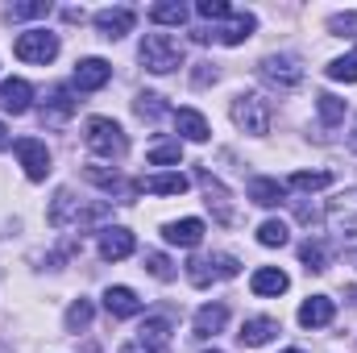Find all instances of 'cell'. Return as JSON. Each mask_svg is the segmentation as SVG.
Masks as SVG:
<instances>
[{
  "mask_svg": "<svg viewBox=\"0 0 357 353\" xmlns=\"http://www.w3.org/2000/svg\"><path fill=\"white\" fill-rule=\"evenodd\" d=\"M316 108H320L324 125H337V121L345 117V100H337L333 91H320V96H316Z\"/></svg>",
  "mask_w": 357,
  "mask_h": 353,
  "instance_id": "obj_30",
  "label": "cell"
},
{
  "mask_svg": "<svg viewBox=\"0 0 357 353\" xmlns=\"http://www.w3.org/2000/svg\"><path fill=\"white\" fill-rule=\"evenodd\" d=\"M333 316H337V303H333L328 295H312V299L299 308V324H303V329H324V324H333Z\"/></svg>",
  "mask_w": 357,
  "mask_h": 353,
  "instance_id": "obj_14",
  "label": "cell"
},
{
  "mask_svg": "<svg viewBox=\"0 0 357 353\" xmlns=\"http://www.w3.org/2000/svg\"><path fill=\"white\" fill-rule=\"evenodd\" d=\"M258 29V21L250 17V13H233V21L225 25V29H195V42H225V46H241L250 33Z\"/></svg>",
  "mask_w": 357,
  "mask_h": 353,
  "instance_id": "obj_9",
  "label": "cell"
},
{
  "mask_svg": "<svg viewBox=\"0 0 357 353\" xmlns=\"http://www.w3.org/2000/svg\"><path fill=\"white\" fill-rule=\"evenodd\" d=\"M133 233L129 229H104V237H100V258L104 262H121V258H129L133 254Z\"/></svg>",
  "mask_w": 357,
  "mask_h": 353,
  "instance_id": "obj_13",
  "label": "cell"
},
{
  "mask_svg": "<svg viewBox=\"0 0 357 353\" xmlns=\"http://www.w3.org/2000/svg\"><path fill=\"white\" fill-rule=\"evenodd\" d=\"M0 150H8V129H4V121H0Z\"/></svg>",
  "mask_w": 357,
  "mask_h": 353,
  "instance_id": "obj_39",
  "label": "cell"
},
{
  "mask_svg": "<svg viewBox=\"0 0 357 353\" xmlns=\"http://www.w3.org/2000/svg\"><path fill=\"white\" fill-rule=\"evenodd\" d=\"M88 179L104 191H121V175L116 171H100V167H88Z\"/></svg>",
  "mask_w": 357,
  "mask_h": 353,
  "instance_id": "obj_37",
  "label": "cell"
},
{
  "mask_svg": "<svg viewBox=\"0 0 357 353\" xmlns=\"http://www.w3.org/2000/svg\"><path fill=\"white\" fill-rule=\"evenodd\" d=\"M146 270H150L154 278H162V283L175 278V270H171V258H167V254H146Z\"/></svg>",
  "mask_w": 357,
  "mask_h": 353,
  "instance_id": "obj_36",
  "label": "cell"
},
{
  "mask_svg": "<svg viewBox=\"0 0 357 353\" xmlns=\"http://www.w3.org/2000/svg\"><path fill=\"white\" fill-rule=\"evenodd\" d=\"M71 112H75V100H71L67 91L59 88L54 96H50V104L42 108V121H46V125H59V121H67Z\"/></svg>",
  "mask_w": 357,
  "mask_h": 353,
  "instance_id": "obj_24",
  "label": "cell"
},
{
  "mask_svg": "<svg viewBox=\"0 0 357 353\" xmlns=\"http://www.w3.org/2000/svg\"><path fill=\"white\" fill-rule=\"evenodd\" d=\"M233 121L245 129V133H270V121H274V108H270L266 96H254V91H245V96H237L233 100Z\"/></svg>",
  "mask_w": 357,
  "mask_h": 353,
  "instance_id": "obj_3",
  "label": "cell"
},
{
  "mask_svg": "<svg viewBox=\"0 0 357 353\" xmlns=\"http://www.w3.org/2000/svg\"><path fill=\"white\" fill-rule=\"evenodd\" d=\"M142 63H146V71H154V75H171L183 67V46H178V38L171 33H146V42H142Z\"/></svg>",
  "mask_w": 357,
  "mask_h": 353,
  "instance_id": "obj_1",
  "label": "cell"
},
{
  "mask_svg": "<svg viewBox=\"0 0 357 353\" xmlns=\"http://www.w3.org/2000/svg\"><path fill=\"white\" fill-rule=\"evenodd\" d=\"M287 353H303V350H287Z\"/></svg>",
  "mask_w": 357,
  "mask_h": 353,
  "instance_id": "obj_40",
  "label": "cell"
},
{
  "mask_svg": "<svg viewBox=\"0 0 357 353\" xmlns=\"http://www.w3.org/2000/svg\"><path fill=\"white\" fill-rule=\"evenodd\" d=\"M175 129L187 137V142H208V121H204V112H195V108H178L175 112Z\"/></svg>",
  "mask_w": 357,
  "mask_h": 353,
  "instance_id": "obj_20",
  "label": "cell"
},
{
  "mask_svg": "<svg viewBox=\"0 0 357 353\" xmlns=\"http://www.w3.org/2000/svg\"><path fill=\"white\" fill-rule=\"evenodd\" d=\"M137 191H154V195H183L187 175H146L137 183Z\"/></svg>",
  "mask_w": 357,
  "mask_h": 353,
  "instance_id": "obj_23",
  "label": "cell"
},
{
  "mask_svg": "<svg viewBox=\"0 0 357 353\" xmlns=\"http://www.w3.org/2000/svg\"><path fill=\"white\" fill-rule=\"evenodd\" d=\"M354 262H357V254H354Z\"/></svg>",
  "mask_w": 357,
  "mask_h": 353,
  "instance_id": "obj_43",
  "label": "cell"
},
{
  "mask_svg": "<svg viewBox=\"0 0 357 353\" xmlns=\"http://www.w3.org/2000/svg\"><path fill=\"white\" fill-rule=\"evenodd\" d=\"M121 353H171V320L167 316H154L142 324L137 341L121 345Z\"/></svg>",
  "mask_w": 357,
  "mask_h": 353,
  "instance_id": "obj_6",
  "label": "cell"
},
{
  "mask_svg": "<svg viewBox=\"0 0 357 353\" xmlns=\"http://www.w3.org/2000/svg\"><path fill=\"white\" fill-rule=\"evenodd\" d=\"M225 320H229V308H225V303L199 308V312H195V337H216V333L225 329Z\"/></svg>",
  "mask_w": 357,
  "mask_h": 353,
  "instance_id": "obj_21",
  "label": "cell"
},
{
  "mask_svg": "<svg viewBox=\"0 0 357 353\" xmlns=\"http://www.w3.org/2000/svg\"><path fill=\"white\" fill-rule=\"evenodd\" d=\"M208 353H220V350H208Z\"/></svg>",
  "mask_w": 357,
  "mask_h": 353,
  "instance_id": "obj_41",
  "label": "cell"
},
{
  "mask_svg": "<svg viewBox=\"0 0 357 353\" xmlns=\"http://www.w3.org/2000/svg\"><path fill=\"white\" fill-rule=\"evenodd\" d=\"M84 142H88L91 154H100V158H125V150H129L121 125L108 121V117H91L88 121V137H84Z\"/></svg>",
  "mask_w": 357,
  "mask_h": 353,
  "instance_id": "obj_2",
  "label": "cell"
},
{
  "mask_svg": "<svg viewBox=\"0 0 357 353\" xmlns=\"http://www.w3.org/2000/svg\"><path fill=\"white\" fill-rule=\"evenodd\" d=\"M195 13H199L204 21H220V17H233V8H229L225 0H199V4H195Z\"/></svg>",
  "mask_w": 357,
  "mask_h": 353,
  "instance_id": "obj_35",
  "label": "cell"
},
{
  "mask_svg": "<svg viewBox=\"0 0 357 353\" xmlns=\"http://www.w3.org/2000/svg\"><path fill=\"white\" fill-rule=\"evenodd\" d=\"M112 80V67L104 63V59H84V63H75V88L79 91H96L104 88Z\"/></svg>",
  "mask_w": 357,
  "mask_h": 353,
  "instance_id": "obj_12",
  "label": "cell"
},
{
  "mask_svg": "<svg viewBox=\"0 0 357 353\" xmlns=\"http://www.w3.org/2000/svg\"><path fill=\"white\" fill-rule=\"evenodd\" d=\"M258 75L278 91H295L299 84H303V67H299L295 59H287V54H270L266 63L258 67Z\"/></svg>",
  "mask_w": 357,
  "mask_h": 353,
  "instance_id": "obj_7",
  "label": "cell"
},
{
  "mask_svg": "<svg viewBox=\"0 0 357 353\" xmlns=\"http://www.w3.org/2000/svg\"><path fill=\"white\" fill-rule=\"evenodd\" d=\"M137 112H142V117H158V112H167V108H162V96H154V91L137 96Z\"/></svg>",
  "mask_w": 357,
  "mask_h": 353,
  "instance_id": "obj_38",
  "label": "cell"
},
{
  "mask_svg": "<svg viewBox=\"0 0 357 353\" xmlns=\"http://www.w3.org/2000/svg\"><path fill=\"white\" fill-rule=\"evenodd\" d=\"M258 241H262L266 250H282V246L291 241V233H287V225H282V220H262V229H258Z\"/></svg>",
  "mask_w": 357,
  "mask_h": 353,
  "instance_id": "obj_27",
  "label": "cell"
},
{
  "mask_svg": "<svg viewBox=\"0 0 357 353\" xmlns=\"http://www.w3.org/2000/svg\"><path fill=\"white\" fill-rule=\"evenodd\" d=\"M241 266L233 254H199V258H191L187 262V278L195 283V287H212V283H220V278H233Z\"/></svg>",
  "mask_w": 357,
  "mask_h": 353,
  "instance_id": "obj_4",
  "label": "cell"
},
{
  "mask_svg": "<svg viewBox=\"0 0 357 353\" xmlns=\"http://www.w3.org/2000/svg\"><path fill=\"white\" fill-rule=\"evenodd\" d=\"M150 21H154V25H183V21H187V4H178V0H162V4L150 8Z\"/></svg>",
  "mask_w": 357,
  "mask_h": 353,
  "instance_id": "obj_25",
  "label": "cell"
},
{
  "mask_svg": "<svg viewBox=\"0 0 357 353\" xmlns=\"http://www.w3.org/2000/svg\"><path fill=\"white\" fill-rule=\"evenodd\" d=\"M299 258H303V266H307V270H324V262H328V250H324L320 241H303V246H299Z\"/></svg>",
  "mask_w": 357,
  "mask_h": 353,
  "instance_id": "obj_32",
  "label": "cell"
},
{
  "mask_svg": "<svg viewBox=\"0 0 357 353\" xmlns=\"http://www.w3.org/2000/svg\"><path fill=\"white\" fill-rule=\"evenodd\" d=\"M88 324H91V303L88 299H75V303L67 308V329L79 333V329H88Z\"/></svg>",
  "mask_w": 357,
  "mask_h": 353,
  "instance_id": "obj_33",
  "label": "cell"
},
{
  "mask_svg": "<svg viewBox=\"0 0 357 353\" xmlns=\"http://www.w3.org/2000/svg\"><path fill=\"white\" fill-rule=\"evenodd\" d=\"M133 21H137L133 8H100V13H96V29H100L104 38H125V33L133 29Z\"/></svg>",
  "mask_w": 357,
  "mask_h": 353,
  "instance_id": "obj_11",
  "label": "cell"
},
{
  "mask_svg": "<svg viewBox=\"0 0 357 353\" xmlns=\"http://www.w3.org/2000/svg\"><path fill=\"white\" fill-rule=\"evenodd\" d=\"M162 237H167L171 246L191 250V246H199V241H204V220H195V216H187V220H171Z\"/></svg>",
  "mask_w": 357,
  "mask_h": 353,
  "instance_id": "obj_17",
  "label": "cell"
},
{
  "mask_svg": "<svg viewBox=\"0 0 357 353\" xmlns=\"http://www.w3.org/2000/svg\"><path fill=\"white\" fill-rule=\"evenodd\" d=\"M17 158H21L25 175L33 179V183H42V179L50 175V150H46V142H38V137H21V142H17Z\"/></svg>",
  "mask_w": 357,
  "mask_h": 353,
  "instance_id": "obj_10",
  "label": "cell"
},
{
  "mask_svg": "<svg viewBox=\"0 0 357 353\" xmlns=\"http://www.w3.org/2000/svg\"><path fill=\"white\" fill-rule=\"evenodd\" d=\"M354 146H357V133H354Z\"/></svg>",
  "mask_w": 357,
  "mask_h": 353,
  "instance_id": "obj_42",
  "label": "cell"
},
{
  "mask_svg": "<svg viewBox=\"0 0 357 353\" xmlns=\"http://www.w3.org/2000/svg\"><path fill=\"white\" fill-rule=\"evenodd\" d=\"M328 80H337V84H357V50L345 54V59H333V63H328Z\"/></svg>",
  "mask_w": 357,
  "mask_h": 353,
  "instance_id": "obj_29",
  "label": "cell"
},
{
  "mask_svg": "<svg viewBox=\"0 0 357 353\" xmlns=\"http://www.w3.org/2000/svg\"><path fill=\"white\" fill-rule=\"evenodd\" d=\"M250 287H254V295H282L287 291V274L278 266H262V270H254Z\"/></svg>",
  "mask_w": 357,
  "mask_h": 353,
  "instance_id": "obj_22",
  "label": "cell"
},
{
  "mask_svg": "<svg viewBox=\"0 0 357 353\" xmlns=\"http://www.w3.org/2000/svg\"><path fill=\"white\" fill-rule=\"evenodd\" d=\"M324 216H328V229L341 241H357V191H345L341 200H333Z\"/></svg>",
  "mask_w": 357,
  "mask_h": 353,
  "instance_id": "obj_8",
  "label": "cell"
},
{
  "mask_svg": "<svg viewBox=\"0 0 357 353\" xmlns=\"http://www.w3.org/2000/svg\"><path fill=\"white\" fill-rule=\"evenodd\" d=\"M29 100H33V88H29L25 80H4V84H0V108H4V112L21 117V112H29Z\"/></svg>",
  "mask_w": 357,
  "mask_h": 353,
  "instance_id": "obj_15",
  "label": "cell"
},
{
  "mask_svg": "<svg viewBox=\"0 0 357 353\" xmlns=\"http://www.w3.org/2000/svg\"><path fill=\"white\" fill-rule=\"evenodd\" d=\"M274 333H278V320H270V316H254V320H245L241 324V345H250V350H258V345H270L274 341Z\"/></svg>",
  "mask_w": 357,
  "mask_h": 353,
  "instance_id": "obj_18",
  "label": "cell"
},
{
  "mask_svg": "<svg viewBox=\"0 0 357 353\" xmlns=\"http://www.w3.org/2000/svg\"><path fill=\"white\" fill-rule=\"evenodd\" d=\"M50 13V4L46 0H33V4H13L8 8V21H29V17H46Z\"/></svg>",
  "mask_w": 357,
  "mask_h": 353,
  "instance_id": "obj_34",
  "label": "cell"
},
{
  "mask_svg": "<svg viewBox=\"0 0 357 353\" xmlns=\"http://www.w3.org/2000/svg\"><path fill=\"white\" fill-rule=\"evenodd\" d=\"M250 200L262 204V208H274V204L282 200V187H278L274 179H254V183H250Z\"/></svg>",
  "mask_w": 357,
  "mask_h": 353,
  "instance_id": "obj_26",
  "label": "cell"
},
{
  "mask_svg": "<svg viewBox=\"0 0 357 353\" xmlns=\"http://www.w3.org/2000/svg\"><path fill=\"white\" fill-rule=\"evenodd\" d=\"M291 187L295 191H324V187H333V175L328 171H299V175H291Z\"/></svg>",
  "mask_w": 357,
  "mask_h": 353,
  "instance_id": "obj_28",
  "label": "cell"
},
{
  "mask_svg": "<svg viewBox=\"0 0 357 353\" xmlns=\"http://www.w3.org/2000/svg\"><path fill=\"white\" fill-rule=\"evenodd\" d=\"M17 59L21 63H38V67H46L54 54H59V38L54 33H46V29H29V33H21L17 38Z\"/></svg>",
  "mask_w": 357,
  "mask_h": 353,
  "instance_id": "obj_5",
  "label": "cell"
},
{
  "mask_svg": "<svg viewBox=\"0 0 357 353\" xmlns=\"http://www.w3.org/2000/svg\"><path fill=\"white\" fill-rule=\"evenodd\" d=\"M183 158V146L178 142H158L154 150H150V167H171Z\"/></svg>",
  "mask_w": 357,
  "mask_h": 353,
  "instance_id": "obj_31",
  "label": "cell"
},
{
  "mask_svg": "<svg viewBox=\"0 0 357 353\" xmlns=\"http://www.w3.org/2000/svg\"><path fill=\"white\" fill-rule=\"evenodd\" d=\"M104 308H108V316L129 320V316H137V312H142V299H137L129 287H108V291H104Z\"/></svg>",
  "mask_w": 357,
  "mask_h": 353,
  "instance_id": "obj_16",
  "label": "cell"
},
{
  "mask_svg": "<svg viewBox=\"0 0 357 353\" xmlns=\"http://www.w3.org/2000/svg\"><path fill=\"white\" fill-rule=\"evenodd\" d=\"M199 187H204V195H208V208L216 212V220H220V225H233V208H229V195H225V187L208 175V171H199Z\"/></svg>",
  "mask_w": 357,
  "mask_h": 353,
  "instance_id": "obj_19",
  "label": "cell"
}]
</instances>
